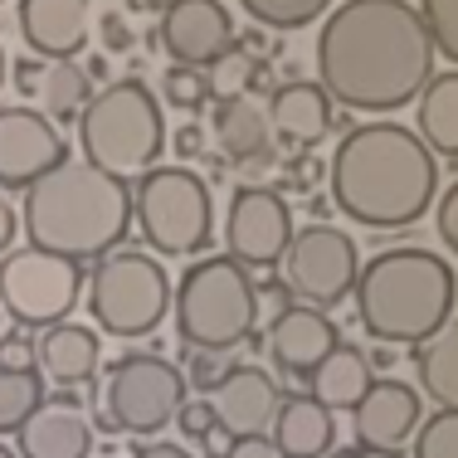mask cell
I'll return each instance as SVG.
<instances>
[{
	"label": "cell",
	"mask_w": 458,
	"mask_h": 458,
	"mask_svg": "<svg viewBox=\"0 0 458 458\" xmlns=\"http://www.w3.org/2000/svg\"><path fill=\"white\" fill-rule=\"evenodd\" d=\"M439 49L410 0H342L318 30V83L352 113L410 107L434 79Z\"/></svg>",
	"instance_id": "1"
},
{
	"label": "cell",
	"mask_w": 458,
	"mask_h": 458,
	"mask_svg": "<svg viewBox=\"0 0 458 458\" xmlns=\"http://www.w3.org/2000/svg\"><path fill=\"white\" fill-rule=\"evenodd\" d=\"M332 205L352 225L405 229L439 200V157L400 123H361L332 151Z\"/></svg>",
	"instance_id": "2"
},
{
	"label": "cell",
	"mask_w": 458,
	"mask_h": 458,
	"mask_svg": "<svg viewBox=\"0 0 458 458\" xmlns=\"http://www.w3.org/2000/svg\"><path fill=\"white\" fill-rule=\"evenodd\" d=\"M20 225L35 249L89 264L123 244L127 225H132V191L93 161L64 157L35 185H25Z\"/></svg>",
	"instance_id": "3"
},
{
	"label": "cell",
	"mask_w": 458,
	"mask_h": 458,
	"mask_svg": "<svg viewBox=\"0 0 458 458\" xmlns=\"http://www.w3.org/2000/svg\"><path fill=\"white\" fill-rule=\"evenodd\" d=\"M458 278L434 249H380L356 278V312L380 346H420L454 318Z\"/></svg>",
	"instance_id": "4"
},
{
	"label": "cell",
	"mask_w": 458,
	"mask_h": 458,
	"mask_svg": "<svg viewBox=\"0 0 458 458\" xmlns=\"http://www.w3.org/2000/svg\"><path fill=\"white\" fill-rule=\"evenodd\" d=\"M79 147L83 161L113 171L117 181L147 176L166 151V123H161L157 93L141 79H117L98 89L79 113Z\"/></svg>",
	"instance_id": "5"
},
{
	"label": "cell",
	"mask_w": 458,
	"mask_h": 458,
	"mask_svg": "<svg viewBox=\"0 0 458 458\" xmlns=\"http://www.w3.org/2000/svg\"><path fill=\"white\" fill-rule=\"evenodd\" d=\"M171 312H176V332L191 352H229L254 336L259 288L239 259L215 254L185 268V278L171 293Z\"/></svg>",
	"instance_id": "6"
},
{
	"label": "cell",
	"mask_w": 458,
	"mask_h": 458,
	"mask_svg": "<svg viewBox=\"0 0 458 458\" xmlns=\"http://www.w3.org/2000/svg\"><path fill=\"white\" fill-rule=\"evenodd\" d=\"M132 220L157 254L191 259L210 244V229H215L210 185L185 166H151L147 176H137Z\"/></svg>",
	"instance_id": "7"
},
{
	"label": "cell",
	"mask_w": 458,
	"mask_h": 458,
	"mask_svg": "<svg viewBox=\"0 0 458 458\" xmlns=\"http://www.w3.org/2000/svg\"><path fill=\"white\" fill-rule=\"evenodd\" d=\"M89 312L113 336H147L171 312V278L141 249H113L93 264Z\"/></svg>",
	"instance_id": "8"
},
{
	"label": "cell",
	"mask_w": 458,
	"mask_h": 458,
	"mask_svg": "<svg viewBox=\"0 0 458 458\" xmlns=\"http://www.w3.org/2000/svg\"><path fill=\"white\" fill-rule=\"evenodd\" d=\"M185 376L161 356H123L103 380V429L123 434H157L176 424L185 405Z\"/></svg>",
	"instance_id": "9"
},
{
	"label": "cell",
	"mask_w": 458,
	"mask_h": 458,
	"mask_svg": "<svg viewBox=\"0 0 458 458\" xmlns=\"http://www.w3.org/2000/svg\"><path fill=\"white\" fill-rule=\"evenodd\" d=\"M83 293V264L59 259L49 249H15L0 259V302L20 327H54L73 312Z\"/></svg>",
	"instance_id": "10"
},
{
	"label": "cell",
	"mask_w": 458,
	"mask_h": 458,
	"mask_svg": "<svg viewBox=\"0 0 458 458\" xmlns=\"http://www.w3.org/2000/svg\"><path fill=\"white\" fill-rule=\"evenodd\" d=\"M283 278H288V293L308 308H332L346 293H356V278H361V254H356L352 234L336 225H308L293 229V244L283 254Z\"/></svg>",
	"instance_id": "11"
},
{
	"label": "cell",
	"mask_w": 458,
	"mask_h": 458,
	"mask_svg": "<svg viewBox=\"0 0 458 458\" xmlns=\"http://www.w3.org/2000/svg\"><path fill=\"white\" fill-rule=\"evenodd\" d=\"M225 244L229 259H239L244 268H274L283 264L293 244V210L278 191L268 185H239L225 215Z\"/></svg>",
	"instance_id": "12"
},
{
	"label": "cell",
	"mask_w": 458,
	"mask_h": 458,
	"mask_svg": "<svg viewBox=\"0 0 458 458\" xmlns=\"http://www.w3.org/2000/svg\"><path fill=\"white\" fill-rule=\"evenodd\" d=\"M69 157L59 127L35 107H0V185H35Z\"/></svg>",
	"instance_id": "13"
},
{
	"label": "cell",
	"mask_w": 458,
	"mask_h": 458,
	"mask_svg": "<svg viewBox=\"0 0 458 458\" xmlns=\"http://www.w3.org/2000/svg\"><path fill=\"white\" fill-rule=\"evenodd\" d=\"M234 20H229L225 0H176L161 10V49L171 64H191V69H210L225 49H234Z\"/></svg>",
	"instance_id": "14"
},
{
	"label": "cell",
	"mask_w": 458,
	"mask_h": 458,
	"mask_svg": "<svg viewBox=\"0 0 458 458\" xmlns=\"http://www.w3.org/2000/svg\"><path fill=\"white\" fill-rule=\"evenodd\" d=\"M420 429V390L405 380H376L352 410V434L361 454H400Z\"/></svg>",
	"instance_id": "15"
},
{
	"label": "cell",
	"mask_w": 458,
	"mask_h": 458,
	"mask_svg": "<svg viewBox=\"0 0 458 458\" xmlns=\"http://www.w3.org/2000/svg\"><path fill=\"white\" fill-rule=\"evenodd\" d=\"M205 400H210V410H215V424L229 429L234 439L268 434V424L278 420V405H283L278 386L259 366H229V376Z\"/></svg>",
	"instance_id": "16"
},
{
	"label": "cell",
	"mask_w": 458,
	"mask_h": 458,
	"mask_svg": "<svg viewBox=\"0 0 458 458\" xmlns=\"http://www.w3.org/2000/svg\"><path fill=\"white\" fill-rule=\"evenodd\" d=\"M20 39L39 59H73L89 45L93 0H20Z\"/></svg>",
	"instance_id": "17"
},
{
	"label": "cell",
	"mask_w": 458,
	"mask_h": 458,
	"mask_svg": "<svg viewBox=\"0 0 458 458\" xmlns=\"http://www.w3.org/2000/svg\"><path fill=\"white\" fill-rule=\"evenodd\" d=\"M336 346H342L336 322L327 318L322 308H308V302L283 308L274 318V327H268V352H274V361L283 370H293V376H312Z\"/></svg>",
	"instance_id": "18"
},
{
	"label": "cell",
	"mask_w": 458,
	"mask_h": 458,
	"mask_svg": "<svg viewBox=\"0 0 458 458\" xmlns=\"http://www.w3.org/2000/svg\"><path fill=\"white\" fill-rule=\"evenodd\" d=\"M20 458H89L93 454V429L69 400H45L15 434Z\"/></svg>",
	"instance_id": "19"
},
{
	"label": "cell",
	"mask_w": 458,
	"mask_h": 458,
	"mask_svg": "<svg viewBox=\"0 0 458 458\" xmlns=\"http://www.w3.org/2000/svg\"><path fill=\"white\" fill-rule=\"evenodd\" d=\"M332 98H327L322 83H283V89L268 98V123H274V132L283 141H293V147H318V141L332 132Z\"/></svg>",
	"instance_id": "20"
},
{
	"label": "cell",
	"mask_w": 458,
	"mask_h": 458,
	"mask_svg": "<svg viewBox=\"0 0 458 458\" xmlns=\"http://www.w3.org/2000/svg\"><path fill=\"white\" fill-rule=\"evenodd\" d=\"M39 352V370L54 380V386H83V380L98 376V361H103V346L89 327L79 322H54L45 327V336L35 342Z\"/></svg>",
	"instance_id": "21"
},
{
	"label": "cell",
	"mask_w": 458,
	"mask_h": 458,
	"mask_svg": "<svg viewBox=\"0 0 458 458\" xmlns=\"http://www.w3.org/2000/svg\"><path fill=\"white\" fill-rule=\"evenodd\" d=\"M15 69H20L15 73L20 89L35 93L39 103L49 107V117H59V123H73V117L89 107V98H93L89 73H83L73 59H49V64L25 59V64H15Z\"/></svg>",
	"instance_id": "22"
},
{
	"label": "cell",
	"mask_w": 458,
	"mask_h": 458,
	"mask_svg": "<svg viewBox=\"0 0 458 458\" xmlns=\"http://www.w3.org/2000/svg\"><path fill=\"white\" fill-rule=\"evenodd\" d=\"M274 444L283 458H327L336 449V420L332 410L318 405L312 395H293L278 405Z\"/></svg>",
	"instance_id": "23"
},
{
	"label": "cell",
	"mask_w": 458,
	"mask_h": 458,
	"mask_svg": "<svg viewBox=\"0 0 458 458\" xmlns=\"http://www.w3.org/2000/svg\"><path fill=\"white\" fill-rule=\"evenodd\" d=\"M376 386V370H370V356L361 346H336L327 361L308 376V395L327 410H356L366 400V390Z\"/></svg>",
	"instance_id": "24"
},
{
	"label": "cell",
	"mask_w": 458,
	"mask_h": 458,
	"mask_svg": "<svg viewBox=\"0 0 458 458\" xmlns=\"http://www.w3.org/2000/svg\"><path fill=\"white\" fill-rule=\"evenodd\" d=\"M414 132L434 157L458 161V69H439L414 98Z\"/></svg>",
	"instance_id": "25"
},
{
	"label": "cell",
	"mask_w": 458,
	"mask_h": 458,
	"mask_svg": "<svg viewBox=\"0 0 458 458\" xmlns=\"http://www.w3.org/2000/svg\"><path fill=\"white\" fill-rule=\"evenodd\" d=\"M215 141L229 161H259L274 147V123L254 98H229L215 107Z\"/></svg>",
	"instance_id": "26"
},
{
	"label": "cell",
	"mask_w": 458,
	"mask_h": 458,
	"mask_svg": "<svg viewBox=\"0 0 458 458\" xmlns=\"http://www.w3.org/2000/svg\"><path fill=\"white\" fill-rule=\"evenodd\" d=\"M414 370H420L414 386L420 395H429L439 410H458V318L414 346Z\"/></svg>",
	"instance_id": "27"
},
{
	"label": "cell",
	"mask_w": 458,
	"mask_h": 458,
	"mask_svg": "<svg viewBox=\"0 0 458 458\" xmlns=\"http://www.w3.org/2000/svg\"><path fill=\"white\" fill-rule=\"evenodd\" d=\"M45 405L39 370H5L0 366V434H20V424Z\"/></svg>",
	"instance_id": "28"
},
{
	"label": "cell",
	"mask_w": 458,
	"mask_h": 458,
	"mask_svg": "<svg viewBox=\"0 0 458 458\" xmlns=\"http://www.w3.org/2000/svg\"><path fill=\"white\" fill-rule=\"evenodd\" d=\"M254 25L264 30H302L332 10V0H234Z\"/></svg>",
	"instance_id": "29"
},
{
	"label": "cell",
	"mask_w": 458,
	"mask_h": 458,
	"mask_svg": "<svg viewBox=\"0 0 458 458\" xmlns=\"http://www.w3.org/2000/svg\"><path fill=\"white\" fill-rule=\"evenodd\" d=\"M205 73H210V98L229 103V98H249V89L259 83V59L249 49L234 45V49H225Z\"/></svg>",
	"instance_id": "30"
},
{
	"label": "cell",
	"mask_w": 458,
	"mask_h": 458,
	"mask_svg": "<svg viewBox=\"0 0 458 458\" xmlns=\"http://www.w3.org/2000/svg\"><path fill=\"white\" fill-rule=\"evenodd\" d=\"M410 458H458V410H434L410 439Z\"/></svg>",
	"instance_id": "31"
},
{
	"label": "cell",
	"mask_w": 458,
	"mask_h": 458,
	"mask_svg": "<svg viewBox=\"0 0 458 458\" xmlns=\"http://www.w3.org/2000/svg\"><path fill=\"white\" fill-rule=\"evenodd\" d=\"M161 93H166L171 107H205L210 103V73L205 69H191V64H171L166 73H161Z\"/></svg>",
	"instance_id": "32"
},
{
	"label": "cell",
	"mask_w": 458,
	"mask_h": 458,
	"mask_svg": "<svg viewBox=\"0 0 458 458\" xmlns=\"http://www.w3.org/2000/svg\"><path fill=\"white\" fill-rule=\"evenodd\" d=\"M420 15L429 25L434 49L458 69V0H420Z\"/></svg>",
	"instance_id": "33"
},
{
	"label": "cell",
	"mask_w": 458,
	"mask_h": 458,
	"mask_svg": "<svg viewBox=\"0 0 458 458\" xmlns=\"http://www.w3.org/2000/svg\"><path fill=\"white\" fill-rule=\"evenodd\" d=\"M185 356H191V380H185V386L205 390V395H210V390L229 376V370L220 366V352H191V346H185Z\"/></svg>",
	"instance_id": "34"
},
{
	"label": "cell",
	"mask_w": 458,
	"mask_h": 458,
	"mask_svg": "<svg viewBox=\"0 0 458 458\" xmlns=\"http://www.w3.org/2000/svg\"><path fill=\"white\" fill-rule=\"evenodd\" d=\"M176 429L185 434V439H195V444H200L205 434L215 429V410H210V400H185L181 414H176Z\"/></svg>",
	"instance_id": "35"
},
{
	"label": "cell",
	"mask_w": 458,
	"mask_h": 458,
	"mask_svg": "<svg viewBox=\"0 0 458 458\" xmlns=\"http://www.w3.org/2000/svg\"><path fill=\"white\" fill-rule=\"evenodd\" d=\"M0 366H5V370H39L35 342H30V336H20V332L0 336Z\"/></svg>",
	"instance_id": "36"
},
{
	"label": "cell",
	"mask_w": 458,
	"mask_h": 458,
	"mask_svg": "<svg viewBox=\"0 0 458 458\" xmlns=\"http://www.w3.org/2000/svg\"><path fill=\"white\" fill-rule=\"evenodd\" d=\"M434 229H439L444 249H449V254H458V181L439 195V210H434Z\"/></svg>",
	"instance_id": "37"
},
{
	"label": "cell",
	"mask_w": 458,
	"mask_h": 458,
	"mask_svg": "<svg viewBox=\"0 0 458 458\" xmlns=\"http://www.w3.org/2000/svg\"><path fill=\"white\" fill-rule=\"evenodd\" d=\"M229 458H283V454H278L274 434H249V439H234Z\"/></svg>",
	"instance_id": "38"
},
{
	"label": "cell",
	"mask_w": 458,
	"mask_h": 458,
	"mask_svg": "<svg viewBox=\"0 0 458 458\" xmlns=\"http://www.w3.org/2000/svg\"><path fill=\"white\" fill-rule=\"evenodd\" d=\"M205 458H229V449H234V434H229V429H220V424H215V429L210 434H205Z\"/></svg>",
	"instance_id": "39"
},
{
	"label": "cell",
	"mask_w": 458,
	"mask_h": 458,
	"mask_svg": "<svg viewBox=\"0 0 458 458\" xmlns=\"http://www.w3.org/2000/svg\"><path fill=\"white\" fill-rule=\"evenodd\" d=\"M103 45H107V49H127V45H132V35H127V25H123L117 15L103 20Z\"/></svg>",
	"instance_id": "40"
},
{
	"label": "cell",
	"mask_w": 458,
	"mask_h": 458,
	"mask_svg": "<svg viewBox=\"0 0 458 458\" xmlns=\"http://www.w3.org/2000/svg\"><path fill=\"white\" fill-rule=\"evenodd\" d=\"M132 458H191V454H185L181 444H141Z\"/></svg>",
	"instance_id": "41"
},
{
	"label": "cell",
	"mask_w": 458,
	"mask_h": 458,
	"mask_svg": "<svg viewBox=\"0 0 458 458\" xmlns=\"http://www.w3.org/2000/svg\"><path fill=\"white\" fill-rule=\"evenodd\" d=\"M10 239H15V210H10L5 195H0V249H10Z\"/></svg>",
	"instance_id": "42"
},
{
	"label": "cell",
	"mask_w": 458,
	"mask_h": 458,
	"mask_svg": "<svg viewBox=\"0 0 458 458\" xmlns=\"http://www.w3.org/2000/svg\"><path fill=\"white\" fill-rule=\"evenodd\" d=\"M132 10H141V15H161L166 5H176V0H127Z\"/></svg>",
	"instance_id": "43"
},
{
	"label": "cell",
	"mask_w": 458,
	"mask_h": 458,
	"mask_svg": "<svg viewBox=\"0 0 458 458\" xmlns=\"http://www.w3.org/2000/svg\"><path fill=\"white\" fill-rule=\"evenodd\" d=\"M195 147H200V132H195V127H185V132H181V151H195Z\"/></svg>",
	"instance_id": "44"
},
{
	"label": "cell",
	"mask_w": 458,
	"mask_h": 458,
	"mask_svg": "<svg viewBox=\"0 0 458 458\" xmlns=\"http://www.w3.org/2000/svg\"><path fill=\"white\" fill-rule=\"evenodd\" d=\"M327 458H366V454H361V449H332Z\"/></svg>",
	"instance_id": "45"
},
{
	"label": "cell",
	"mask_w": 458,
	"mask_h": 458,
	"mask_svg": "<svg viewBox=\"0 0 458 458\" xmlns=\"http://www.w3.org/2000/svg\"><path fill=\"white\" fill-rule=\"evenodd\" d=\"M5 69H10V64H5V49H0V83H5Z\"/></svg>",
	"instance_id": "46"
},
{
	"label": "cell",
	"mask_w": 458,
	"mask_h": 458,
	"mask_svg": "<svg viewBox=\"0 0 458 458\" xmlns=\"http://www.w3.org/2000/svg\"><path fill=\"white\" fill-rule=\"evenodd\" d=\"M0 458H20V454H10V449H5V444H0Z\"/></svg>",
	"instance_id": "47"
}]
</instances>
